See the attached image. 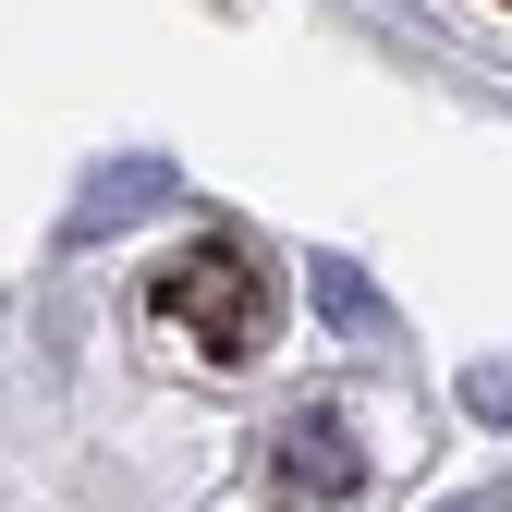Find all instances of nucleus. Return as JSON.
Masks as SVG:
<instances>
[{"label":"nucleus","mask_w":512,"mask_h":512,"mask_svg":"<svg viewBox=\"0 0 512 512\" xmlns=\"http://www.w3.org/2000/svg\"><path fill=\"white\" fill-rule=\"evenodd\" d=\"M269 317H281V293H269V269H256L244 244H196V256L159 281V330H183L208 366L269 354Z\"/></svg>","instance_id":"obj_1"},{"label":"nucleus","mask_w":512,"mask_h":512,"mask_svg":"<svg viewBox=\"0 0 512 512\" xmlns=\"http://www.w3.org/2000/svg\"><path fill=\"white\" fill-rule=\"evenodd\" d=\"M281 476L293 488H317V500H342L366 464H354V427L342 415H281Z\"/></svg>","instance_id":"obj_2"},{"label":"nucleus","mask_w":512,"mask_h":512,"mask_svg":"<svg viewBox=\"0 0 512 512\" xmlns=\"http://www.w3.org/2000/svg\"><path fill=\"white\" fill-rule=\"evenodd\" d=\"M159 196H171V171H159V159H135V171H110L98 196H86V220H74V232H98V220H135V208H159Z\"/></svg>","instance_id":"obj_3"},{"label":"nucleus","mask_w":512,"mask_h":512,"mask_svg":"<svg viewBox=\"0 0 512 512\" xmlns=\"http://www.w3.org/2000/svg\"><path fill=\"white\" fill-rule=\"evenodd\" d=\"M317 305H330V330H378V293L354 256H317Z\"/></svg>","instance_id":"obj_4"},{"label":"nucleus","mask_w":512,"mask_h":512,"mask_svg":"<svg viewBox=\"0 0 512 512\" xmlns=\"http://www.w3.org/2000/svg\"><path fill=\"white\" fill-rule=\"evenodd\" d=\"M464 403H476L488 427H512V366H464Z\"/></svg>","instance_id":"obj_5"},{"label":"nucleus","mask_w":512,"mask_h":512,"mask_svg":"<svg viewBox=\"0 0 512 512\" xmlns=\"http://www.w3.org/2000/svg\"><path fill=\"white\" fill-rule=\"evenodd\" d=\"M452 512H488V500H452Z\"/></svg>","instance_id":"obj_6"}]
</instances>
